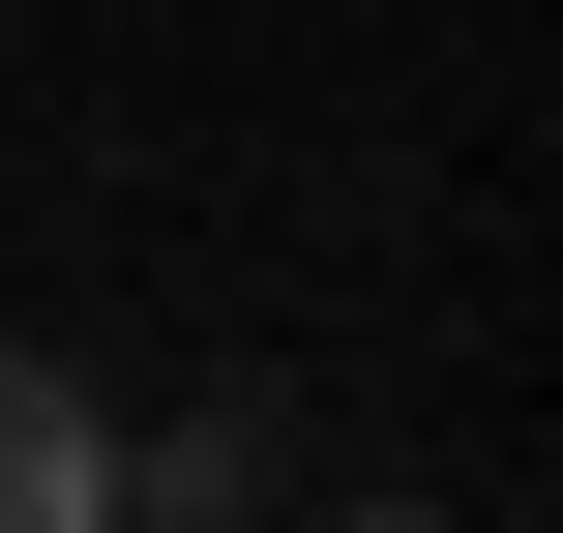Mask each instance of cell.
Returning <instances> with one entry per match:
<instances>
[{
    "label": "cell",
    "mask_w": 563,
    "mask_h": 533,
    "mask_svg": "<svg viewBox=\"0 0 563 533\" xmlns=\"http://www.w3.org/2000/svg\"><path fill=\"white\" fill-rule=\"evenodd\" d=\"M0 533H119V415H89L30 326H0Z\"/></svg>",
    "instance_id": "6da1fadb"
},
{
    "label": "cell",
    "mask_w": 563,
    "mask_h": 533,
    "mask_svg": "<svg viewBox=\"0 0 563 533\" xmlns=\"http://www.w3.org/2000/svg\"><path fill=\"white\" fill-rule=\"evenodd\" d=\"M327 533H475V504H416V475H356V504H327Z\"/></svg>",
    "instance_id": "7a4b0ae2"
}]
</instances>
